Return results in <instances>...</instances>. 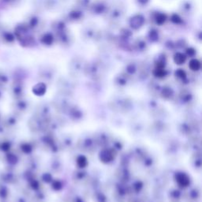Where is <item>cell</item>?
Segmentation results:
<instances>
[{
	"instance_id": "cell-1",
	"label": "cell",
	"mask_w": 202,
	"mask_h": 202,
	"mask_svg": "<svg viewBox=\"0 0 202 202\" xmlns=\"http://www.w3.org/2000/svg\"><path fill=\"white\" fill-rule=\"evenodd\" d=\"M145 22V18L142 14H135L130 17L129 25L130 28L134 30H138L143 27Z\"/></svg>"
},
{
	"instance_id": "cell-2",
	"label": "cell",
	"mask_w": 202,
	"mask_h": 202,
	"mask_svg": "<svg viewBox=\"0 0 202 202\" xmlns=\"http://www.w3.org/2000/svg\"><path fill=\"white\" fill-rule=\"evenodd\" d=\"M91 11L92 13L96 15H100L103 13H106L108 10V5L104 2L98 1L93 3L91 6Z\"/></svg>"
},
{
	"instance_id": "cell-3",
	"label": "cell",
	"mask_w": 202,
	"mask_h": 202,
	"mask_svg": "<svg viewBox=\"0 0 202 202\" xmlns=\"http://www.w3.org/2000/svg\"><path fill=\"white\" fill-rule=\"evenodd\" d=\"M108 17L111 21H119L121 17H123V10L121 7H113L110 10L107 12Z\"/></svg>"
},
{
	"instance_id": "cell-4",
	"label": "cell",
	"mask_w": 202,
	"mask_h": 202,
	"mask_svg": "<svg viewBox=\"0 0 202 202\" xmlns=\"http://www.w3.org/2000/svg\"><path fill=\"white\" fill-rule=\"evenodd\" d=\"M56 37H57L58 40L61 44L63 45H69L71 44V36L69 34L67 29L63 30V31L58 32L55 34Z\"/></svg>"
},
{
	"instance_id": "cell-5",
	"label": "cell",
	"mask_w": 202,
	"mask_h": 202,
	"mask_svg": "<svg viewBox=\"0 0 202 202\" xmlns=\"http://www.w3.org/2000/svg\"><path fill=\"white\" fill-rule=\"evenodd\" d=\"M83 12L81 10L75 9L69 12L68 18L71 21H78L83 18Z\"/></svg>"
},
{
	"instance_id": "cell-6",
	"label": "cell",
	"mask_w": 202,
	"mask_h": 202,
	"mask_svg": "<svg viewBox=\"0 0 202 202\" xmlns=\"http://www.w3.org/2000/svg\"><path fill=\"white\" fill-rule=\"evenodd\" d=\"M132 48H134V50L137 51H145L147 49V44L144 39L138 38L134 41V44L132 45Z\"/></svg>"
},
{
	"instance_id": "cell-7",
	"label": "cell",
	"mask_w": 202,
	"mask_h": 202,
	"mask_svg": "<svg viewBox=\"0 0 202 202\" xmlns=\"http://www.w3.org/2000/svg\"><path fill=\"white\" fill-rule=\"evenodd\" d=\"M82 35L84 36V39L91 40L95 39V37L97 36V31L95 29L91 28V27H86L82 31Z\"/></svg>"
},
{
	"instance_id": "cell-8",
	"label": "cell",
	"mask_w": 202,
	"mask_h": 202,
	"mask_svg": "<svg viewBox=\"0 0 202 202\" xmlns=\"http://www.w3.org/2000/svg\"><path fill=\"white\" fill-rule=\"evenodd\" d=\"M40 41L44 45L51 46V45H52L53 43H54L55 36H53V34L51 33V32H47V33L44 34V35L42 36Z\"/></svg>"
},
{
	"instance_id": "cell-9",
	"label": "cell",
	"mask_w": 202,
	"mask_h": 202,
	"mask_svg": "<svg viewBox=\"0 0 202 202\" xmlns=\"http://www.w3.org/2000/svg\"><path fill=\"white\" fill-rule=\"evenodd\" d=\"M167 19V17L165 13H161V12H158V13H156V14H155V16H154L153 20L155 21L156 24L159 25H163L166 22Z\"/></svg>"
},
{
	"instance_id": "cell-10",
	"label": "cell",
	"mask_w": 202,
	"mask_h": 202,
	"mask_svg": "<svg viewBox=\"0 0 202 202\" xmlns=\"http://www.w3.org/2000/svg\"><path fill=\"white\" fill-rule=\"evenodd\" d=\"M186 58H187V56L185 55L184 53L178 51L174 54V63L178 64V65H182V64H184V63L186 61Z\"/></svg>"
},
{
	"instance_id": "cell-11",
	"label": "cell",
	"mask_w": 202,
	"mask_h": 202,
	"mask_svg": "<svg viewBox=\"0 0 202 202\" xmlns=\"http://www.w3.org/2000/svg\"><path fill=\"white\" fill-rule=\"evenodd\" d=\"M52 29L54 30L55 33L56 34L58 32L63 31V30L67 29V26L63 21H55L54 24L52 25Z\"/></svg>"
},
{
	"instance_id": "cell-12",
	"label": "cell",
	"mask_w": 202,
	"mask_h": 202,
	"mask_svg": "<svg viewBox=\"0 0 202 202\" xmlns=\"http://www.w3.org/2000/svg\"><path fill=\"white\" fill-rule=\"evenodd\" d=\"M148 39L150 40L152 42H156L158 41L159 38V32H158L157 29H152L149 30L148 34Z\"/></svg>"
},
{
	"instance_id": "cell-13",
	"label": "cell",
	"mask_w": 202,
	"mask_h": 202,
	"mask_svg": "<svg viewBox=\"0 0 202 202\" xmlns=\"http://www.w3.org/2000/svg\"><path fill=\"white\" fill-rule=\"evenodd\" d=\"M166 56L163 54H160L158 55V57L156 58V67H159V68H164L166 65Z\"/></svg>"
},
{
	"instance_id": "cell-14",
	"label": "cell",
	"mask_w": 202,
	"mask_h": 202,
	"mask_svg": "<svg viewBox=\"0 0 202 202\" xmlns=\"http://www.w3.org/2000/svg\"><path fill=\"white\" fill-rule=\"evenodd\" d=\"M189 68L193 71H197L200 69V62L196 59H192L189 63Z\"/></svg>"
},
{
	"instance_id": "cell-15",
	"label": "cell",
	"mask_w": 202,
	"mask_h": 202,
	"mask_svg": "<svg viewBox=\"0 0 202 202\" xmlns=\"http://www.w3.org/2000/svg\"><path fill=\"white\" fill-rule=\"evenodd\" d=\"M170 20L174 25H181L183 22L182 17H180L178 14H177V13H172L171 17H170Z\"/></svg>"
},
{
	"instance_id": "cell-16",
	"label": "cell",
	"mask_w": 202,
	"mask_h": 202,
	"mask_svg": "<svg viewBox=\"0 0 202 202\" xmlns=\"http://www.w3.org/2000/svg\"><path fill=\"white\" fill-rule=\"evenodd\" d=\"M181 10L182 11L184 12V13H189L192 10V5L189 2L185 1V2H182V5L181 6Z\"/></svg>"
},
{
	"instance_id": "cell-17",
	"label": "cell",
	"mask_w": 202,
	"mask_h": 202,
	"mask_svg": "<svg viewBox=\"0 0 202 202\" xmlns=\"http://www.w3.org/2000/svg\"><path fill=\"white\" fill-rule=\"evenodd\" d=\"M77 3L80 8H87L90 6V0H77Z\"/></svg>"
},
{
	"instance_id": "cell-18",
	"label": "cell",
	"mask_w": 202,
	"mask_h": 202,
	"mask_svg": "<svg viewBox=\"0 0 202 202\" xmlns=\"http://www.w3.org/2000/svg\"><path fill=\"white\" fill-rule=\"evenodd\" d=\"M185 55L189 56V57L193 58L196 55V50L193 48H188L186 50H185Z\"/></svg>"
},
{
	"instance_id": "cell-19",
	"label": "cell",
	"mask_w": 202,
	"mask_h": 202,
	"mask_svg": "<svg viewBox=\"0 0 202 202\" xmlns=\"http://www.w3.org/2000/svg\"><path fill=\"white\" fill-rule=\"evenodd\" d=\"M126 69L127 72L130 73V74H133V73L135 72L136 70H137V67H136L135 64H134V63H130V64L126 66Z\"/></svg>"
},
{
	"instance_id": "cell-20",
	"label": "cell",
	"mask_w": 202,
	"mask_h": 202,
	"mask_svg": "<svg viewBox=\"0 0 202 202\" xmlns=\"http://www.w3.org/2000/svg\"><path fill=\"white\" fill-rule=\"evenodd\" d=\"M38 24H39V19L36 17H33L30 20L29 27H31V28H35V27H36Z\"/></svg>"
},
{
	"instance_id": "cell-21",
	"label": "cell",
	"mask_w": 202,
	"mask_h": 202,
	"mask_svg": "<svg viewBox=\"0 0 202 202\" xmlns=\"http://www.w3.org/2000/svg\"><path fill=\"white\" fill-rule=\"evenodd\" d=\"M137 5L141 6H145L150 2V0H136Z\"/></svg>"
}]
</instances>
